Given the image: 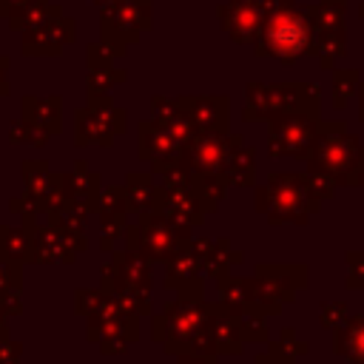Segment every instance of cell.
I'll use <instances>...</instances> for the list:
<instances>
[{
    "mask_svg": "<svg viewBox=\"0 0 364 364\" xmlns=\"http://www.w3.org/2000/svg\"><path fill=\"white\" fill-rule=\"evenodd\" d=\"M304 40H307V31L301 26L299 17H276L267 28V46L270 51H276L279 57H293L304 48Z\"/></svg>",
    "mask_w": 364,
    "mask_h": 364,
    "instance_id": "6da1fadb",
    "label": "cell"
}]
</instances>
